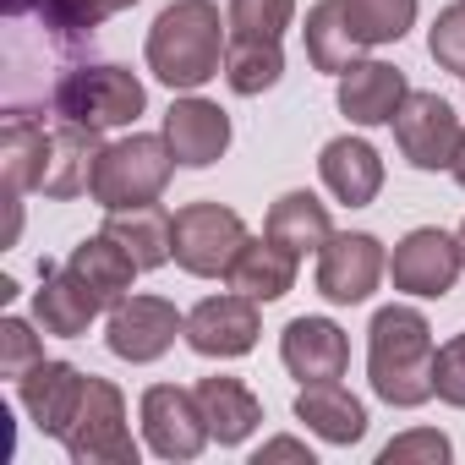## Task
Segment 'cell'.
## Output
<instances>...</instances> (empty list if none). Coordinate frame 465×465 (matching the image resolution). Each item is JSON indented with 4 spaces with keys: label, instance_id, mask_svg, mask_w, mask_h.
Masks as SVG:
<instances>
[{
    "label": "cell",
    "instance_id": "6da1fadb",
    "mask_svg": "<svg viewBox=\"0 0 465 465\" xmlns=\"http://www.w3.org/2000/svg\"><path fill=\"white\" fill-rule=\"evenodd\" d=\"M432 367H438V345H432V329L416 307H383L367 329V378H372V394L400 405V411H416L438 394L432 383Z\"/></svg>",
    "mask_w": 465,
    "mask_h": 465
},
{
    "label": "cell",
    "instance_id": "7a4b0ae2",
    "mask_svg": "<svg viewBox=\"0 0 465 465\" xmlns=\"http://www.w3.org/2000/svg\"><path fill=\"white\" fill-rule=\"evenodd\" d=\"M224 28L213 0H170L148 28V72L164 88H203L224 72Z\"/></svg>",
    "mask_w": 465,
    "mask_h": 465
},
{
    "label": "cell",
    "instance_id": "3957f363",
    "mask_svg": "<svg viewBox=\"0 0 465 465\" xmlns=\"http://www.w3.org/2000/svg\"><path fill=\"white\" fill-rule=\"evenodd\" d=\"M50 110L61 121L110 132V126H132L148 110V88L137 83V72L115 66V61H88V66H66L50 88Z\"/></svg>",
    "mask_w": 465,
    "mask_h": 465
},
{
    "label": "cell",
    "instance_id": "277c9868",
    "mask_svg": "<svg viewBox=\"0 0 465 465\" xmlns=\"http://www.w3.org/2000/svg\"><path fill=\"white\" fill-rule=\"evenodd\" d=\"M170 170H175V153L164 137H148V132H132L121 143H110L94 164V186L88 197L115 213V208H143V203H159L164 186H170Z\"/></svg>",
    "mask_w": 465,
    "mask_h": 465
},
{
    "label": "cell",
    "instance_id": "5b68a950",
    "mask_svg": "<svg viewBox=\"0 0 465 465\" xmlns=\"http://www.w3.org/2000/svg\"><path fill=\"white\" fill-rule=\"evenodd\" d=\"M66 454L77 465H137V443H132V427H126V400L110 378H83V400L61 432Z\"/></svg>",
    "mask_w": 465,
    "mask_h": 465
},
{
    "label": "cell",
    "instance_id": "8992f818",
    "mask_svg": "<svg viewBox=\"0 0 465 465\" xmlns=\"http://www.w3.org/2000/svg\"><path fill=\"white\" fill-rule=\"evenodd\" d=\"M247 247V224L224 203H186L175 208V263L197 280H224L236 252Z\"/></svg>",
    "mask_w": 465,
    "mask_h": 465
},
{
    "label": "cell",
    "instance_id": "52a82bcc",
    "mask_svg": "<svg viewBox=\"0 0 465 465\" xmlns=\"http://www.w3.org/2000/svg\"><path fill=\"white\" fill-rule=\"evenodd\" d=\"M383 242L367 236V230H340V236L323 242L318 252V296L334 307H356L378 291L383 280Z\"/></svg>",
    "mask_w": 465,
    "mask_h": 465
},
{
    "label": "cell",
    "instance_id": "ba28073f",
    "mask_svg": "<svg viewBox=\"0 0 465 465\" xmlns=\"http://www.w3.org/2000/svg\"><path fill=\"white\" fill-rule=\"evenodd\" d=\"M143 438L159 460H197L203 443L213 438L208 421H203V405H197V389H181V383H153L143 394Z\"/></svg>",
    "mask_w": 465,
    "mask_h": 465
},
{
    "label": "cell",
    "instance_id": "9c48e42d",
    "mask_svg": "<svg viewBox=\"0 0 465 465\" xmlns=\"http://www.w3.org/2000/svg\"><path fill=\"white\" fill-rule=\"evenodd\" d=\"M460 269H465V258H460V236H443V230H432V224L411 230V236L394 247V258H389L394 291H405V296H427V302L449 296L454 280H460Z\"/></svg>",
    "mask_w": 465,
    "mask_h": 465
},
{
    "label": "cell",
    "instance_id": "30bf717a",
    "mask_svg": "<svg viewBox=\"0 0 465 465\" xmlns=\"http://www.w3.org/2000/svg\"><path fill=\"white\" fill-rule=\"evenodd\" d=\"M460 137H465V126L449 110V99H438V94H405V104L394 115V143H400V153L416 170H449Z\"/></svg>",
    "mask_w": 465,
    "mask_h": 465
},
{
    "label": "cell",
    "instance_id": "8fae6325",
    "mask_svg": "<svg viewBox=\"0 0 465 465\" xmlns=\"http://www.w3.org/2000/svg\"><path fill=\"white\" fill-rule=\"evenodd\" d=\"M175 334H186V318L164 296H126L121 307H110V329H104L121 361H159L175 345Z\"/></svg>",
    "mask_w": 465,
    "mask_h": 465
},
{
    "label": "cell",
    "instance_id": "7c38bea8",
    "mask_svg": "<svg viewBox=\"0 0 465 465\" xmlns=\"http://www.w3.org/2000/svg\"><path fill=\"white\" fill-rule=\"evenodd\" d=\"M186 345L197 356H247L258 345V302L242 296V291H230V296H208L186 312Z\"/></svg>",
    "mask_w": 465,
    "mask_h": 465
},
{
    "label": "cell",
    "instance_id": "4fadbf2b",
    "mask_svg": "<svg viewBox=\"0 0 465 465\" xmlns=\"http://www.w3.org/2000/svg\"><path fill=\"white\" fill-rule=\"evenodd\" d=\"M280 356H285L291 378H302V383H340L351 367V340L329 318H296L280 340Z\"/></svg>",
    "mask_w": 465,
    "mask_h": 465
},
{
    "label": "cell",
    "instance_id": "5bb4252c",
    "mask_svg": "<svg viewBox=\"0 0 465 465\" xmlns=\"http://www.w3.org/2000/svg\"><path fill=\"white\" fill-rule=\"evenodd\" d=\"M164 143L175 153V164L186 170H208L224 148H230V115L208 99H175L164 115Z\"/></svg>",
    "mask_w": 465,
    "mask_h": 465
},
{
    "label": "cell",
    "instance_id": "9a60e30c",
    "mask_svg": "<svg viewBox=\"0 0 465 465\" xmlns=\"http://www.w3.org/2000/svg\"><path fill=\"white\" fill-rule=\"evenodd\" d=\"M104 143L94 126H77V121H61L50 132V148H45V175H39V192L45 197H83L94 186V164H99Z\"/></svg>",
    "mask_w": 465,
    "mask_h": 465
},
{
    "label": "cell",
    "instance_id": "2e32d148",
    "mask_svg": "<svg viewBox=\"0 0 465 465\" xmlns=\"http://www.w3.org/2000/svg\"><path fill=\"white\" fill-rule=\"evenodd\" d=\"M99 296L72 274V269H55V263H39V291H34V318L45 334H61V340H77L88 334V323L99 318Z\"/></svg>",
    "mask_w": 465,
    "mask_h": 465
},
{
    "label": "cell",
    "instance_id": "e0dca14e",
    "mask_svg": "<svg viewBox=\"0 0 465 465\" xmlns=\"http://www.w3.org/2000/svg\"><path fill=\"white\" fill-rule=\"evenodd\" d=\"M83 378L88 372H77L72 361H39V367H28L17 378V400H23V411L34 416L39 432H50V438L66 432V421H72V411L83 400Z\"/></svg>",
    "mask_w": 465,
    "mask_h": 465
},
{
    "label": "cell",
    "instance_id": "ac0fdd59",
    "mask_svg": "<svg viewBox=\"0 0 465 465\" xmlns=\"http://www.w3.org/2000/svg\"><path fill=\"white\" fill-rule=\"evenodd\" d=\"M405 94H411V83H405V72L389 66V61H356V66L340 77V110H345L356 126H383V121H394L400 104H405Z\"/></svg>",
    "mask_w": 465,
    "mask_h": 465
},
{
    "label": "cell",
    "instance_id": "d6986e66",
    "mask_svg": "<svg viewBox=\"0 0 465 465\" xmlns=\"http://www.w3.org/2000/svg\"><path fill=\"white\" fill-rule=\"evenodd\" d=\"M318 175H323V186H329L345 208H367V203L378 197V186H383V159H378V148L361 143V137H334V143H323V153H318Z\"/></svg>",
    "mask_w": 465,
    "mask_h": 465
},
{
    "label": "cell",
    "instance_id": "ffe728a7",
    "mask_svg": "<svg viewBox=\"0 0 465 465\" xmlns=\"http://www.w3.org/2000/svg\"><path fill=\"white\" fill-rule=\"evenodd\" d=\"M197 405H203V421H208L213 443H224V449L247 443L252 427L263 421V400L242 378H203L197 383Z\"/></svg>",
    "mask_w": 465,
    "mask_h": 465
},
{
    "label": "cell",
    "instance_id": "44dd1931",
    "mask_svg": "<svg viewBox=\"0 0 465 465\" xmlns=\"http://www.w3.org/2000/svg\"><path fill=\"white\" fill-rule=\"evenodd\" d=\"M66 269L104 302V307H121L126 296H132V274H143L137 269V258L115 242V236H88V242H77L72 247V258H66Z\"/></svg>",
    "mask_w": 465,
    "mask_h": 465
},
{
    "label": "cell",
    "instance_id": "7402d4cb",
    "mask_svg": "<svg viewBox=\"0 0 465 465\" xmlns=\"http://www.w3.org/2000/svg\"><path fill=\"white\" fill-rule=\"evenodd\" d=\"M45 148H50L45 121H34L28 110H17V104H12V110H6V126H0V181H6V197L39 192Z\"/></svg>",
    "mask_w": 465,
    "mask_h": 465
},
{
    "label": "cell",
    "instance_id": "603a6c76",
    "mask_svg": "<svg viewBox=\"0 0 465 465\" xmlns=\"http://www.w3.org/2000/svg\"><path fill=\"white\" fill-rule=\"evenodd\" d=\"M296 252H285L274 236H263V242H252L247 236V247L236 252V263H230V291H242V296H252V302H280L291 285H296Z\"/></svg>",
    "mask_w": 465,
    "mask_h": 465
},
{
    "label": "cell",
    "instance_id": "cb8c5ba5",
    "mask_svg": "<svg viewBox=\"0 0 465 465\" xmlns=\"http://www.w3.org/2000/svg\"><path fill=\"white\" fill-rule=\"evenodd\" d=\"M104 236H115V242L137 258V269H159V263L175 258V219H170L159 203L115 208V213L104 219Z\"/></svg>",
    "mask_w": 465,
    "mask_h": 465
},
{
    "label": "cell",
    "instance_id": "d4e9b609",
    "mask_svg": "<svg viewBox=\"0 0 465 465\" xmlns=\"http://www.w3.org/2000/svg\"><path fill=\"white\" fill-rule=\"evenodd\" d=\"M296 416L323 438V443H356L367 432V411L351 389L340 383H302L296 394Z\"/></svg>",
    "mask_w": 465,
    "mask_h": 465
},
{
    "label": "cell",
    "instance_id": "484cf974",
    "mask_svg": "<svg viewBox=\"0 0 465 465\" xmlns=\"http://www.w3.org/2000/svg\"><path fill=\"white\" fill-rule=\"evenodd\" d=\"M302 34H307V61L318 72H334V77H345L356 66V55L367 50L356 39L351 17H345V0H318V6L307 12V28Z\"/></svg>",
    "mask_w": 465,
    "mask_h": 465
},
{
    "label": "cell",
    "instance_id": "4316f807",
    "mask_svg": "<svg viewBox=\"0 0 465 465\" xmlns=\"http://www.w3.org/2000/svg\"><path fill=\"white\" fill-rule=\"evenodd\" d=\"M263 236H274L285 252L307 258V252H323V242L334 236V224H329V208H323L312 192H285V197L269 208Z\"/></svg>",
    "mask_w": 465,
    "mask_h": 465
},
{
    "label": "cell",
    "instance_id": "83f0119b",
    "mask_svg": "<svg viewBox=\"0 0 465 465\" xmlns=\"http://www.w3.org/2000/svg\"><path fill=\"white\" fill-rule=\"evenodd\" d=\"M132 6L137 0H39V28L55 50H83L115 12H132Z\"/></svg>",
    "mask_w": 465,
    "mask_h": 465
},
{
    "label": "cell",
    "instance_id": "f1b7e54d",
    "mask_svg": "<svg viewBox=\"0 0 465 465\" xmlns=\"http://www.w3.org/2000/svg\"><path fill=\"white\" fill-rule=\"evenodd\" d=\"M280 77H285L280 39H230V45H224V83H230V94L258 99V94H269Z\"/></svg>",
    "mask_w": 465,
    "mask_h": 465
},
{
    "label": "cell",
    "instance_id": "f546056e",
    "mask_svg": "<svg viewBox=\"0 0 465 465\" xmlns=\"http://www.w3.org/2000/svg\"><path fill=\"white\" fill-rule=\"evenodd\" d=\"M345 17L361 45H394L416 23V0H345Z\"/></svg>",
    "mask_w": 465,
    "mask_h": 465
},
{
    "label": "cell",
    "instance_id": "4dcf8cb0",
    "mask_svg": "<svg viewBox=\"0 0 465 465\" xmlns=\"http://www.w3.org/2000/svg\"><path fill=\"white\" fill-rule=\"evenodd\" d=\"M296 17V0H230V39H280Z\"/></svg>",
    "mask_w": 465,
    "mask_h": 465
},
{
    "label": "cell",
    "instance_id": "1f68e13d",
    "mask_svg": "<svg viewBox=\"0 0 465 465\" xmlns=\"http://www.w3.org/2000/svg\"><path fill=\"white\" fill-rule=\"evenodd\" d=\"M427 50H432V61H438L443 72L465 77V6H460V0L438 12V23H432V34H427Z\"/></svg>",
    "mask_w": 465,
    "mask_h": 465
},
{
    "label": "cell",
    "instance_id": "d6a6232c",
    "mask_svg": "<svg viewBox=\"0 0 465 465\" xmlns=\"http://www.w3.org/2000/svg\"><path fill=\"white\" fill-rule=\"evenodd\" d=\"M45 361V345H39V334L23 323V318H6L0 323V378H23L28 367H39Z\"/></svg>",
    "mask_w": 465,
    "mask_h": 465
},
{
    "label": "cell",
    "instance_id": "836d02e7",
    "mask_svg": "<svg viewBox=\"0 0 465 465\" xmlns=\"http://www.w3.org/2000/svg\"><path fill=\"white\" fill-rule=\"evenodd\" d=\"M383 465H443L449 460V438L443 432H432V427H416V432H405V438H394L383 454H378Z\"/></svg>",
    "mask_w": 465,
    "mask_h": 465
},
{
    "label": "cell",
    "instance_id": "e575fe53",
    "mask_svg": "<svg viewBox=\"0 0 465 465\" xmlns=\"http://www.w3.org/2000/svg\"><path fill=\"white\" fill-rule=\"evenodd\" d=\"M432 383H438V400H443V405L465 411V334H454L449 345H438Z\"/></svg>",
    "mask_w": 465,
    "mask_h": 465
},
{
    "label": "cell",
    "instance_id": "d590c367",
    "mask_svg": "<svg viewBox=\"0 0 465 465\" xmlns=\"http://www.w3.org/2000/svg\"><path fill=\"white\" fill-rule=\"evenodd\" d=\"M269 460H302V465H312V449L296 443V438H274V443H263V449L252 454V465H269Z\"/></svg>",
    "mask_w": 465,
    "mask_h": 465
},
{
    "label": "cell",
    "instance_id": "8d00e7d4",
    "mask_svg": "<svg viewBox=\"0 0 465 465\" xmlns=\"http://www.w3.org/2000/svg\"><path fill=\"white\" fill-rule=\"evenodd\" d=\"M0 12H6L12 23H23L28 12H39V0H0Z\"/></svg>",
    "mask_w": 465,
    "mask_h": 465
},
{
    "label": "cell",
    "instance_id": "74e56055",
    "mask_svg": "<svg viewBox=\"0 0 465 465\" xmlns=\"http://www.w3.org/2000/svg\"><path fill=\"white\" fill-rule=\"evenodd\" d=\"M449 170H454V181L465 186V137H460V148H454V164H449Z\"/></svg>",
    "mask_w": 465,
    "mask_h": 465
},
{
    "label": "cell",
    "instance_id": "f35d334b",
    "mask_svg": "<svg viewBox=\"0 0 465 465\" xmlns=\"http://www.w3.org/2000/svg\"><path fill=\"white\" fill-rule=\"evenodd\" d=\"M454 236H460V258H465V224H460V230H454Z\"/></svg>",
    "mask_w": 465,
    "mask_h": 465
},
{
    "label": "cell",
    "instance_id": "ab89813d",
    "mask_svg": "<svg viewBox=\"0 0 465 465\" xmlns=\"http://www.w3.org/2000/svg\"><path fill=\"white\" fill-rule=\"evenodd\" d=\"M460 6H465V0H460Z\"/></svg>",
    "mask_w": 465,
    "mask_h": 465
}]
</instances>
